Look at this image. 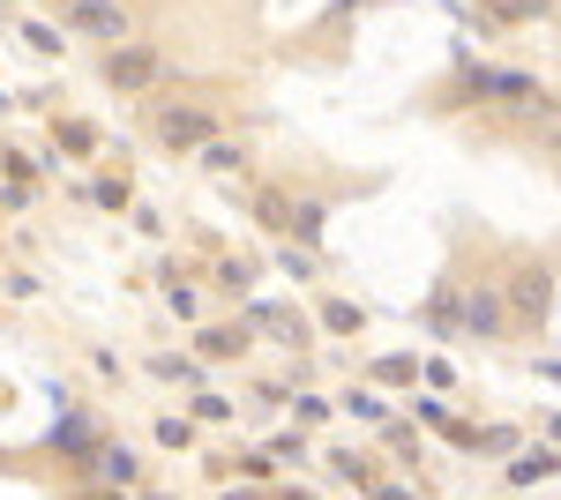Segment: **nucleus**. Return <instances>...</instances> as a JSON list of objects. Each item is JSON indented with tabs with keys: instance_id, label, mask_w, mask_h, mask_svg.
<instances>
[{
	"instance_id": "20e7f679",
	"label": "nucleus",
	"mask_w": 561,
	"mask_h": 500,
	"mask_svg": "<svg viewBox=\"0 0 561 500\" xmlns=\"http://www.w3.org/2000/svg\"><path fill=\"white\" fill-rule=\"evenodd\" d=\"M113 75H121V83H142V75H150V53H128V60H113Z\"/></svg>"
},
{
	"instance_id": "f03ea898",
	"label": "nucleus",
	"mask_w": 561,
	"mask_h": 500,
	"mask_svg": "<svg viewBox=\"0 0 561 500\" xmlns=\"http://www.w3.org/2000/svg\"><path fill=\"white\" fill-rule=\"evenodd\" d=\"M517 314H547V277H539V269H524V284H517Z\"/></svg>"
},
{
	"instance_id": "f257e3e1",
	"label": "nucleus",
	"mask_w": 561,
	"mask_h": 500,
	"mask_svg": "<svg viewBox=\"0 0 561 500\" xmlns=\"http://www.w3.org/2000/svg\"><path fill=\"white\" fill-rule=\"evenodd\" d=\"M68 23L90 31V38H128V15H121L113 0H76V8H68Z\"/></svg>"
},
{
	"instance_id": "7ed1b4c3",
	"label": "nucleus",
	"mask_w": 561,
	"mask_h": 500,
	"mask_svg": "<svg viewBox=\"0 0 561 500\" xmlns=\"http://www.w3.org/2000/svg\"><path fill=\"white\" fill-rule=\"evenodd\" d=\"M554 470H561V456H547V449H539V456H524L510 478H517V486H531V478H554Z\"/></svg>"
},
{
	"instance_id": "39448f33",
	"label": "nucleus",
	"mask_w": 561,
	"mask_h": 500,
	"mask_svg": "<svg viewBox=\"0 0 561 500\" xmlns=\"http://www.w3.org/2000/svg\"><path fill=\"white\" fill-rule=\"evenodd\" d=\"M105 478H121V486L135 478V456H128V449H105Z\"/></svg>"
}]
</instances>
